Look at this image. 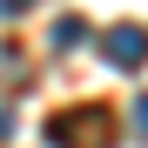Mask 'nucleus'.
<instances>
[{"instance_id": "obj_1", "label": "nucleus", "mask_w": 148, "mask_h": 148, "mask_svg": "<svg viewBox=\"0 0 148 148\" xmlns=\"http://www.w3.org/2000/svg\"><path fill=\"white\" fill-rule=\"evenodd\" d=\"M40 135L47 148H114V114L101 101H81V108H61Z\"/></svg>"}, {"instance_id": "obj_2", "label": "nucleus", "mask_w": 148, "mask_h": 148, "mask_svg": "<svg viewBox=\"0 0 148 148\" xmlns=\"http://www.w3.org/2000/svg\"><path fill=\"white\" fill-rule=\"evenodd\" d=\"M101 47V61L114 67V74H135V67H148V27H135V20H114V27L94 40Z\"/></svg>"}, {"instance_id": "obj_3", "label": "nucleus", "mask_w": 148, "mask_h": 148, "mask_svg": "<svg viewBox=\"0 0 148 148\" xmlns=\"http://www.w3.org/2000/svg\"><path fill=\"white\" fill-rule=\"evenodd\" d=\"M135 135H148V94L135 101Z\"/></svg>"}, {"instance_id": "obj_4", "label": "nucleus", "mask_w": 148, "mask_h": 148, "mask_svg": "<svg viewBox=\"0 0 148 148\" xmlns=\"http://www.w3.org/2000/svg\"><path fill=\"white\" fill-rule=\"evenodd\" d=\"M34 7V0H0V14H27Z\"/></svg>"}]
</instances>
